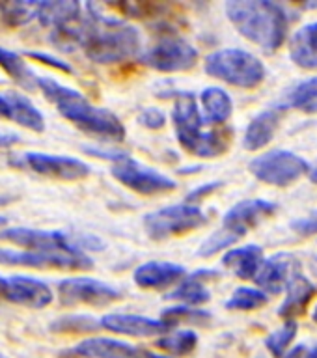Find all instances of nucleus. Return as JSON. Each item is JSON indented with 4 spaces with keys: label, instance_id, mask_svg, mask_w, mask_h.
<instances>
[{
    "label": "nucleus",
    "instance_id": "nucleus-1",
    "mask_svg": "<svg viewBox=\"0 0 317 358\" xmlns=\"http://www.w3.org/2000/svg\"><path fill=\"white\" fill-rule=\"evenodd\" d=\"M78 49L95 64H118L140 55L139 30L127 22L95 11L94 4H84V22Z\"/></svg>",
    "mask_w": 317,
    "mask_h": 358
},
{
    "label": "nucleus",
    "instance_id": "nucleus-2",
    "mask_svg": "<svg viewBox=\"0 0 317 358\" xmlns=\"http://www.w3.org/2000/svg\"><path fill=\"white\" fill-rule=\"evenodd\" d=\"M38 88L55 103L56 110L83 133L105 142H122L125 138V127L120 117L106 108L92 105L77 90L62 86L49 77H38Z\"/></svg>",
    "mask_w": 317,
    "mask_h": 358
},
{
    "label": "nucleus",
    "instance_id": "nucleus-3",
    "mask_svg": "<svg viewBox=\"0 0 317 358\" xmlns=\"http://www.w3.org/2000/svg\"><path fill=\"white\" fill-rule=\"evenodd\" d=\"M226 15L237 32L267 52H274L286 41L288 13L269 0H232Z\"/></svg>",
    "mask_w": 317,
    "mask_h": 358
},
{
    "label": "nucleus",
    "instance_id": "nucleus-4",
    "mask_svg": "<svg viewBox=\"0 0 317 358\" xmlns=\"http://www.w3.org/2000/svg\"><path fill=\"white\" fill-rule=\"evenodd\" d=\"M172 122L176 127V136L183 150H187L192 155L204 157H218L224 151H228L230 140H232V131L223 129V131H202L204 120L196 105V97L190 92H181L176 97L172 108Z\"/></svg>",
    "mask_w": 317,
    "mask_h": 358
},
{
    "label": "nucleus",
    "instance_id": "nucleus-5",
    "mask_svg": "<svg viewBox=\"0 0 317 358\" xmlns=\"http://www.w3.org/2000/svg\"><path fill=\"white\" fill-rule=\"evenodd\" d=\"M206 73L237 88H256L265 78L260 58L243 49H223L206 58Z\"/></svg>",
    "mask_w": 317,
    "mask_h": 358
},
{
    "label": "nucleus",
    "instance_id": "nucleus-6",
    "mask_svg": "<svg viewBox=\"0 0 317 358\" xmlns=\"http://www.w3.org/2000/svg\"><path fill=\"white\" fill-rule=\"evenodd\" d=\"M206 222V213L200 207L179 203V206H168L159 211L148 213L144 217V229L153 241H164L189 234Z\"/></svg>",
    "mask_w": 317,
    "mask_h": 358
},
{
    "label": "nucleus",
    "instance_id": "nucleus-7",
    "mask_svg": "<svg viewBox=\"0 0 317 358\" xmlns=\"http://www.w3.org/2000/svg\"><path fill=\"white\" fill-rule=\"evenodd\" d=\"M248 170L256 179L273 187H290L307 176L310 166L302 157L286 150H271L252 159Z\"/></svg>",
    "mask_w": 317,
    "mask_h": 358
},
{
    "label": "nucleus",
    "instance_id": "nucleus-8",
    "mask_svg": "<svg viewBox=\"0 0 317 358\" xmlns=\"http://www.w3.org/2000/svg\"><path fill=\"white\" fill-rule=\"evenodd\" d=\"M0 265H24L32 268H62V271H86L94 267L92 257L84 252H47V250H4L0 248Z\"/></svg>",
    "mask_w": 317,
    "mask_h": 358
},
{
    "label": "nucleus",
    "instance_id": "nucleus-9",
    "mask_svg": "<svg viewBox=\"0 0 317 358\" xmlns=\"http://www.w3.org/2000/svg\"><path fill=\"white\" fill-rule=\"evenodd\" d=\"M112 176L127 189L144 196L161 194V192H170L176 189L174 179L157 172L153 168L144 166L142 162L134 161L129 155L122 157L120 161L112 164Z\"/></svg>",
    "mask_w": 317,
    "mask_h": 358
},
{
    "label": "nucleus",
    "instance_id": "nucleus-10",
    "mask_svg": "<svg viewBox=\"0 0 317 358\" xmlns=\"http://www.w3.org/2000/svg\"><path fill=\"white\" fill-rule=\"evenodd\" d=\"M58 299L64 306H106L122 299L114 285L94 278H67L58 282Z\"/></svg>",
    "mask_w": 317,
    "mask_h": 358
},
{
    "label": "nucleus",
    "instance_id": "nucleus-11",
    "mask_svg": "<svg viewBox=\"0 0 317 358\" xmlns=\"http://www.w3.org/2000/svg\"><path fill=\"white\" fill-rule=\"evenodd\" d=\"M142 62L151 69L162 73L187 71L198 62V50L181 38L161 39L142 55Z\"/></svg>",
    "mask_w": 317,
    "mask_h": 358
},
{
    "label": "nucleus",
    "instance_id": "nucleus-12",
    "mask_svg": "<svg viewBox=\"0 0 317 358\" xmlns=\"http://www.w3.org/2000/svg\"><path fill=\"white\" fill-rule=\"evenodd\" d=\"M276 203L267 200H243L235 203L223 220V231L228 234L234 241H239L251 229H254L265 218L273 217L276 213Z\"/></svg>",
    "mask_w": 317,
    "mask_h": 358
},
{
    "label": "nucleus",
    "instance_id": "nucleus-13",
    "mask_svg": "<svg viewBox=\"0 0 317 358\" xmlns=\"http://www.w3.org/2000/svg\"><path fill=\"white\" fill-rule=\"evenodd\" d=\"M0 239L8 241L24 250L47 252H83L78 248L77 239H69L60 231H45L30 228H8L0 231Z\"/></svg>",
    "mask_w": 317,
    "mask_h": 358
},
{
    "label": "nucleus",
    "instance_id": "nucleus-14",
    "mask_svg": "<svg viewBox=\"0 0 317 358\" xmlns=\"http://www.w3.org/2000/svg\"><path fill=\"white\" fill-rule=\"evenodd\" d=\"M22 161L32 172L45 178L62 179V181H78L92 173L90 164L80 159L66 155H45V153H24Z\"/></svg>",
    "mask_w": 317,
    "mask_h": 358
},
{
    "label": "nucleus",
    "instance_id": "nucleus-15",
    "mask_svg": "<svg viewBox=\"0 0 317 358\" xmlns=\"http://www.w3.org/2000/svg\"><path fill=\"white\" fill-rule=\"evenodd\" d=\"M27 308H45L52 302V291L45 282L30 276H8L0 282V302Z\"/></svg>",
    "mask_w": 317,
    "mask_h": 358
},
{
    "label": "nucleus",
    "instance_id": "nucleus-16",
    "mask_svg": "<svg viewBox=\"0 0 317 358\" xmlns=\"http://www.w3.org/2000/svg\"><path fill=\"white\" fill-rule=\"evenodd\" d=\"M295 271H299L297 257L293 254H288V252H280V254H274L269 259H263L262 267L254 276V282L265 295L267 293L279 295L280 291L286 287V284L290 282Z\"/></svg>",
    "mask_w": 317,
    "mask_h": 358
},
{
    "label": "nucleus",
    "instance_id": "nucleus-17",
    "mask_svg": "<svg viewBox=\"0 0 317 358\" xmlns=\"http://www.w3.org/2000/svg\"><path fill=\"white\" fill-rule=\"evenodd\" d=\"M99 324L111 332L134 336V338H153V336L167 334L170 330L162 321L142 317V315H131V313H108L101 319Z\"/></svg>",
    "mask_w": 317,
    "mask_h": 358
},
{
    "label": "nucleus",
    "instance_id": "nucleus-18",
    "mask_svg": "<svg viewBox=\"0 0 317 358\" xmlns=\"http://www.w3.org/2000/svg\"><path fill=\"white\" fill-rule=\"evenodd\" d=\"M133 278L142 289H164L185 278V267L170 262H148L134 271Z\"/></svg>",
    "mask_w": 317,
    "mask_h": 358
},
{
    "label": "nucleus",
    "instance_id": "nucleus-19",
    "mask_svg": "<svg viewBox=\"0 0 317 358\" xmlns=\"http://www.w3.org/2000/svg\"><path fill=\"white\" fill-rule=\"evenodd\" d=\"M286 106L276 105L271 106L267 110L260 112L245 131V138H243V145H245L248 151L262 150L265 145L274 138V133L276 129L280 127L282 123V117H284Z\"/></svg>",
    "mask_w": 317,
    "mask_h": 358
},
{
    "label": "nucleus",
    "instance_id": "nucleus-20",
    "mask_svg": "<svg viewBox=\"0 0 317 358\" xmlns=\"http://www.w3.org/2000/svg\"><path fill=\"white\" fill-rule=\"evenodd\" d=\"M75 351L86 358H168L159 357L155 352L146 351L140 347H133L129 343L106 338H92L78 343Z\"/></svg>",
    "mask_w": 317,
    "mask_h": 358
},
{
    "label": "nucleus",
    "instance_id": "nucleus-21",
    "mask_svg": "<svg viewBox=\"0 0 317 358\" xmlns=\"http://www.w3.org/2000/svg\"><path fill=\"white\" fill-rule=\"evenodd\" d=\"M286 287H288V295L282 306L279 308V315L286 321H295L297 315L307 312V306L316 295V285L307 276H302L301 271H295Z\"/></svg>",
    "mask_w": 317,
    "mask_h": 358
},
{
    "label": "nucleus",
    "instance_id": "nucleus-22",
    "mask_svg": "<svg viewBox=\"0 0 317 358\" xmlns=\"http://www.w3.org/2000/svg\"><path fill=\"white\" fill-rule=\"evenodd\" d=\"M215 278H218V274L215 271H198V273L189 274L187 278L179 282L176 289L168 293L167 299L183 302V306H200V304L211 299V293H209L206 284L209 280Z\"/></svg>",
    "mask_w": 317,
    "mask_h": 358
},
{
    "label": "nucleus",
    "instance_id": "nucleus-23",
    "mask_svg": "<svg viewBox=\"0 0 317 358\" xmlns=\"http://www.w3.org/2000/svg\"><path fill=\"white\" fill-rule=\"evenodd\" d=\"M84 13V4L71 0H55V2H38L36 17L39 24L47 28H60L78 21Z\"/></svg>",
    "mask_w": 317,
    "mask_h": 358
},
{
    "label": "nucleus",
    "instance_id": "nucleus-24",
    "mask_svg": "<svg viewBox=\"0 0 317 358\" xmlns=\"http://www.w3.org/2000/svg\"><path fill=\"white\" fill-rule=\"evenodd\" d=\"M263 263V250L258 245H246L228 250L223 257V265L234 271L241 280H254Z\"/></svg>",
    "mask_w": 317,
    "mask_h": 358
},
{
    "label": "nucleus",
    "instance_id": "nucleus-25",
    "mask_svg": "<svg viewBox=\"0 0 317 358\" xmlns=\"http://www.w3.org/2000/svg\"><path fill=\"white\" fill-rule=\"evenodd\" d=\"M290 56L302 69H317V22H310L301 30H297L295 36L291 38Z\"/></svg>",
    "mask_w": 317,
    "mask_h": 358
},
{
    "label": "nucleus",
    "instance_id": "nucleus-26",
    "mask_svg": "<svg viewBox=\"0 0 317 358\" xmlns=\"http://www.w3.org/2000/svg\"><path fill=\"white\" fill-rule=\"evenodd\" d=\"M202 108H204V123H224L228 122L232 112H234V105H232V97H230L223 88H206L200 95Z\"/></svg>",
    "mask_w": 317,
    "mask_h": 358
},
{
    "label": "nucleus",
    "instance_id": "nucleus-27",
    "mask_svg": "<svg viewBox=\"0 0 317 358\" xmlns=\"http://www.w3.org/2000/svg\"><path fill=\"white\" fill-rule=\"evenodd\" d=\"M10 101V120L19 123L24 129H30L34 133H43L45 120L43 114L30 103L22 94L17 92H6Z\"/></svg>",
    "mask_w": 317,
    "mask_h": 358
},
{
    "label": "nucleus",
    "instance_id": "nucleus-28",
    "mask_svg": "<svg viewBox=\"0 0 317 358\" xmlns=\"http://www.w3.org/2000/svg\"><path fill=\"white\" fill-rule=\"evenodd\" d=\"M0 67L24 90L38 88V75L27 66L22 56L0 47Z\"/></svg>",
    "mask_w": 317,
    "mask_h": 358
},
{
    "label": "nucleus",
    "instance_id": "nucleus-29",
    "mask_svg": "<svg viewBox=\"0 0 317 358\" xmlns=\"http://www.w3.org/2000/svg\"><path fill=\"white\" fill-rule=\"evenodd\" d=\"M198 345V336L192 330H178V332H167L155 341L157 349H161L172 357H187L195 351Z\"/></svg>",
    "mask_w": 317,
    "mask_h": 358
},
{
    "label": "nucleus",
    "instance_id": "nucleus-30",
    "mask_svg": "<svg viewBox=\"0 0 317 358\" xmlns=\"http://www.w3.org/2000/svg\"><path fill=\"white\" fill-rule=\"evenodd\" d=\"M286 101H288V105L304 112V114H317V77L297 84L288 94Z\"/></svg>",
    "mask_w": 317,
    "mask_h": 358
},
{
    "label": "nucleus",
    "instance_id": "nucleus-31",
    "mask_svg": "<svg viewBox=\"0 0 317 358\" xmlns=\"http://www.w3.org/2000/svg\"><path fill=\"white\" fill-rule=\"evenodd\" d=\"M211 319V315L204 310L192 306H176L164 310L161 315V321L167 324L168 329L178 327L179 323H190V324H206Z\"/></svg>",
    "mask_w": 317,
    "mask_h": 358
},
{
    "label": "nucleus",
    "instance_id": "nucleus-32",
    "mask_svg": "<svg viewBox=\"0 0 317 358\" xmlns=\"http://www.w3.org/2000/svg\"><path fill=\"white\" fill-rule=\"evenodd\" d=\"M267 295L262 289H252V287H239L232 293V296L226 302L228 310H237V312H251L267 304Z\"/></svg>",
    "mask_w": 317,
    "mask_h": 358
},
{
    "label": "nucleus",
    "instance_id": "nucleus-33",
    "mask_svg": "<svg viewBox=\"0 0 317 358\" xmlns=\"http://www.w3.org/2000/svg\"><path fill=\"white\" fill-rule=\"evenodd\" d=\"M99 321H95L90 315H64V317L56 319L55 323L50 324L52 332L58 334H80V332H94L99 330Z\"/></svg>",
    "mask_w": 317,
    "mask_h": 358
},
{
    "label": "nucleus",
    "instance_id": "nucleus-34",
    "mask_svg": "<svg viewBox=\"0 0 317 358\" xmlns=\"http://www.w3.org/2000/svg\"><path fill=\"white\" fill-rule=\"evenodd\" d=\"M297 329H299V327H297L295 321H286V324L282 329L274 330L273 334L265 340V347H267L269 352H271L274 358H284L290 343L295 340Z\"/></svg>",
    "mask_w": 317,
    "mask_h": 358
},
{
    "label": "nucleus",
    "instance_id": "nucleus-35",
    "mask_svg": "<svg viewBox=\"0 0 317 358\" xmlns=\"http://www.w3.org/2000/svg\"><path fill=\"white\" fill-rule=\"evenodd\" d=\"M139 123L144 125L146 129L155 131V129H162L167 125V116H164V112L155 108V106H148L139 114Z\"/></svg>",
    "mask_w": 317,
    "mask_h": 358
},
{
    "label": "nucleus",
    "instance_id": "nucleus-36",
    "mask_svg": "<svg viewBox=\"0 0 317 358\" xmlns=\"http://www.w3.org/2000/svg\"><path fill=\"white\" fill-rule=\"evenodd\" d=\"M291 229L295 231L299 237H310V235L317 234V209L310 215L302 218H297L291 222Z\"/></svg>",
    "mask_w": 317,
    "mask_h": 358
},
{
    "label": "nucleus",
    "instance_id": "nucleus-37",
    "mask_svg": "<svg viewBox=\"0 0 317 358\" xmlns=\"http://www.w3.org/2000/svg\"><path fill=\"white\" fill-rule=\"evenodd\" d=\"M220 187H223V183H220V181H213V183L202 185V187L195 189L189 196H187V203H190V206H196V201L204 200V198H207L209 194H213V192L220 189Z\"/></svg>",
    "mask_w": 317,
    "mask_h": 358
},
{
    "label": "nucleus",
    "instance_id": "nucleus-38",
    "mask_svg": "<svg viewBox=\"0 0 317 358\" xmlns=\"http://www.w3.org/2000/svg\"><path fill=\"white\" fill-rule=\"evenodd\" d=\"M28 56H30V58H36V60L39 62H43V64H49V66L56 67V69H60V71H66V73L71 71V67L67 66L66 62L58 60V58H55V56L43 55V52H28Z\"/></svg>",
    "mask_w": 317,
    "mask_h": 358
},
{
    "label": "nucleus",
    "instance_id": "nucleus-39",
    "mask_svg": "<svg viewBox=\"0 0 317 358\" xmlns=\"http://www.w3.org/2000/svg\"><path fill=\"white\" fill-rule=\"evenodd\" d=\"M21 142V136L15 133H0V148H11Z\"/></svg>",
    "mask_w": 317,
    "mask_h": 358
},
{
    "label": "nucleus",
    "instance_id": "nucleus-40",
    "mask_svg": "<svg viewBox=\"0 0 317 358\" xmlns=\"http://www.w3.org/2000/svg\"><path fill=\"white\" fill-rule=\"evenodd\" d=\"M0 117L10 120V101L6 94H0Z\"/></svg>",
    "mask_w": 317,
    "mask_h": 358
},
{
    "label": "nucleus",
    "instance_id": "nucleus-41",
    "mask_svg": "<svg viewBox=\"0 0 317 358\" xmlns=\"http://www.w3.org/2000/svg\"><path fill=\"white\" fill-rule=\"evenodd\" d=\"M301 352H304V347H297L295 351L293 352H290V355H284V358H299V355H301Z\"/></svg>",
    "mask_w": 317,
    "mask_h": 358
},
{
    "label": "nucleus",
    "instance_id": "nucleus-42",
    "mask_svg": "<svg viewBox=\"0 0 317 358\" xmlns=\"http://www.w3.org/2000/svg\"><path fill=\"white\" fill-rule=\"evenodd\" d=\"M310 268H312V273L317 276V256H314L312 259H310Z\"/></svg>",
    "mask_w": 317,
    "mask_h": 358
},
{
    "label": "nucleus",
    "instance_id": "nucleus-43",
    "mask_svg": "<svg viewBox=\"0 0 317 358\" xmlns=\"http://www.w3.org/2000/svg\"><path fill=\"white\" fill-rule=\"evenodd\" d=\"M310 179H312L314 183L317 185V164H316V166H314V170H312V172H310Z\"/></svg>",
    "mask_w": 317,
    "mask_h": 358
},
{
    "label": "nucleus",
    "instance_id": "nucleus-44",
    "mask_svg": "<svg viewBox=\"0 0 317 358\" xmlns=\"http://www.w3.org/2000/svg\"><path fill=\"white\" fill-rule=\"evenodd\" d=\"M304 358H317V347H314L312 351L308 352V355Z\"/></svg>",
    "mask_w": 317,
    "mask_h": 358
},
{
    "label": "nucleus",
    "instance_id": "nucleus-45",
    "mask_svg": "<svg viewBox=\"0 0 317 358\" xmlns=\"http://www.w3.org/2000/svg\"><path fill=\"white\" fill-rule=\"evenodd\" d=\"M312 317H314V321H316V323H317V306H316V310H314Z\"/></svg>",
    "mask_w": 317,
    "mask_h": 358
},
{
    "label": "nucleus",
    "instance_id": "nucleus-46",
    "mask_svg": "<svg viewBox=\"0 0 317 358\" xmlns=\"http://www.w3.org/2000/svg\"><path fill=\"white\" fill-rule=\"evenodd\" d=\"M2 222H4V218H2V217H0V224H2Z\"/></svg>",
    "mask_w": 317,
    "mask_h": 358
},
{
    "label": "nucleus",
    "instance_id": "nucleus-47",
    "mask_svg": "<svg viewBox=\"0 0 317 358\" xmlns=\"http://www.w3.org/2000/svg\"><path fill=\"white\" fill-rule=\"evenodd\" d=\"M0 358H8V357H4V355H0Z\"/></svg>",
    "mask_w": 317,
    "mask_h": 358
},
{
    "label": "nucleus",
    "instance_id": "nucleus-48",
    "mask_svg": "<svg viewBox=\"0 0 317 358\" xmlns=\"http://www.w3.org/2000/svg\"><path fill=\"white\" fill-rule=\"evenodd\" d=\"M0 282H2V276H0Z\"/></svg>",
    "mask_w": 317,
    "mask_h": 358
}]
</instances>
